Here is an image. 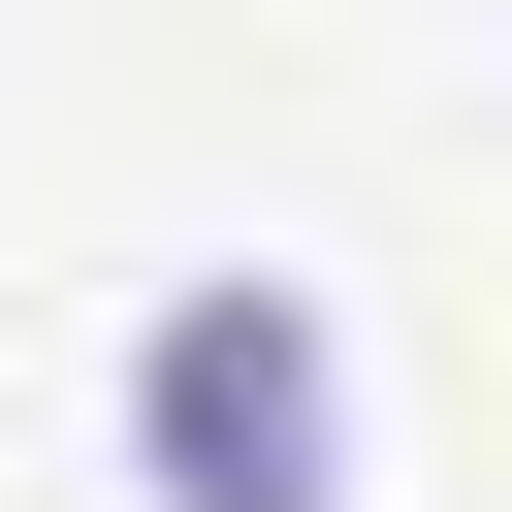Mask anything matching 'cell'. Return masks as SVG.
I'll return each instance as SVG.
<instances>
[{
  "mask_svg": "<svg viewBox=\"0 0 512 512\" xmlns=\"http://www.w3.org/2000/svg\"><path fill=\"white\" fill-rule=\"evenodd\" d=\"M128 480L160 512H352V352H320V288H160L128 320Z\"/></svg>",
  "mask_w": 512,
  "mask_h": 512,
  "instance_id": "obj_1",
  "label": "cell"
}]
</instances>
